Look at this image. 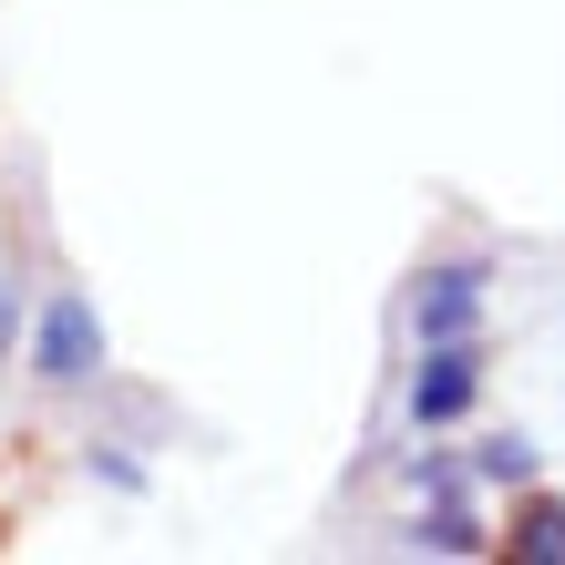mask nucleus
Segmentation results:
<instances>
[{"label":"nucleus","mask_w":565,"mask_h":565,"mask_svg":"<svg viewBox=\"0 0 565 565\" xmlns=\"http://www.w3.org/2000/svg\"><path fill=\"white\" fill-rule=\"evenodd\" d=\"M31 371H42L52 391H83L93 371H104V319H93V298L62 288L42 309V340H31Z\"/></svg>","instance_id":"obj_1"},{"label":"nucleus","mask_w":565,"mask_h":565,"mask_svg":"<svg viewBox=\"0 0 565 565\" xmlns=\"http://www.w3.org/2000/svg\"><path fill=\"white\" fill-rule=\"evenodd\" d=\"M473 319H483V257H452V268H431L422 298H412V329H422V350H443V340H473Z\"/></svg>","instance_id":"obj_2"},{"label":"nucleus","mask_w":565,"mask_h":565,"mask_svg":"<svg viewBox=\"0 0 565 565\" xmlns=\"http://www.w3.org/2000/svg\"><path fill=\"white\" fill-rule=\"evenodd\" d=\"M473 391H483V371H473V340L422 350V371H412V422H422V431H443V422H462V412H473Z\"/></svg>","instance_id":"obj_3"},{"label":"nucleus","mask_w":565,"mask_h":565,"mask_svg":"<svg viewBox=\"0 0 565 565\" xmlns=\"http://www.w3.org/2000/svg\"><path fill=\"white\" fill-rule=\"evenodd\" d=\"M504 555L565 565V504H524V514H514V535H504Z\"/></svg>","instance_id":"obj_4"},{"label":"nucleus","mask_w":565,"mask_h":565,"mask_svg":"<svg viewBox=\"0 0 565 565\" xmlns=\"http://www.w3.org/2000/svg\"><path fill=\"white\" fill-rule=\"evenodd\" d=\"M473 473H483V483H524V473H535V452H524L514 431H504V443H493V452L473 462Z\"/></svg>","instance_id":"obj_5"},{"label":"nucleus","mask_w":565,"mask_h":565,"mask_svg":"<svg viewBox=\"0 0 565 565\" xmlns=\"http://www.w3.org/2000/svg\"><path fill=\"white\" fill-rule=\"evenodd\" d=\"M0 350H11V319H0Z\"/></svg>","instance_id":"obj_6"}]
</instances>
